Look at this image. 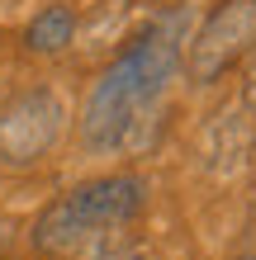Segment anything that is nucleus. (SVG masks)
<instances>
[{"instance_id": "f257e3e1", "label": "nucleus", "mask_w": 256, "mask_h": 260, "mask_svg": "<svg viewBox=\"0 0 256 260\" xmlns=\"http://www.w3.org/2000/svg\"><path fill=\"white\" fill-rule=\"evenodd\" d=\"M180 57H185V14L166 10L147 19V28L114 57L109 71H100L81 109V147L90 156H119L147 142L180 76Z\"/></svg>"}, {"instance_id": "f03ea898", "label": "nucleus", "mask_w": 256, "mask_h": 260, "mask_svg": "<svg viewBox=\"0 0 256 260\" xmlns=\"http://www.w3.org/2000/svg\"><path fill=\"white\" fill-rule=\"evenodd\" d=\"M143 208H147V180L143 175H133V171L100 175V180H86V185L67 189L62 199H52V204L38 213L29 241H34V251H43V255H71V251H81L86 241L138 222Z\"/></svg>"}, {"instance_id": "7ed1b4c3", "label": "nucleus", "mask_w": 256, "mask_h": 260, "mask_svg": "<svg viewBox=\"0 0 256 260\" xmlns=\"http://www.w3.org/2000/svg\"><path fill=\"white\" fill-rule=\"evenodd\" d=\"M62 133H67V104L57 90L34 85L10 95L0 104V166H10V171L38 166L62 142Z\"/></svg>"}, {"instance_id": "20e7f679", "label": "nucleus", "mask_w": 256, "mask_h": 260, "mask_svg": "<svg viewBox=\"0 0 256 260\" xmlns=\"http://www.w3.org/2000/svg\"><path fill=\"white\" fill-rule=\"evenodd\" d=\"M251 48H256V0H218L185 38L180 71L194 85H209L223 71H233Z\"/></svg>"}, {"instance_id": "39448f33", "label": "nucleus", "mask_w": 256, "mask_h": 260, "mask_svg": "<svg viewBox=\"0 0 256 260\" xmlns=\"http://www.w3.org/2000/svg\"><path fill=\"white\" fill-rule=\"evenodd\" d=\"M251 114L247 109H228V114H214V123L204 128V142H200V156H204V166L214 175H237L247 166V156H251Z\"/></svg>"}, {"instance_id": "423d86ee", "label": "nucleus", "mask_w": 256, "mask_h": 260, "mask_svg": "<svg viewBox=\"0 0 256 260\" xmlns=\"http://www.w3.org/2000/svg\"><path fill=\"white\" fill-rule=\"evenodd\" d=\"M71 38H76V14L67 5H43L34 19L24 28V48L38 52V57H57L71 48Z\"/></svg>"}, {"instance_id": "0eeeda50", "label": "nucleus", "mask_w": 256, "mask_h": 260, "mask_svg": "<svg viewBox=\"0 0 256 260\" xmlns=\"http://www.w3.org/2000/svg\"><path fill=\"white\" fill-rule=\"evenodd\" d=\"M81 251H86L81 260H138V246L124 237V227H119V232H104L95 241H86Z\"/></svg>"}, {"instance_id": "6e6552de", "label": "nucleus", "mask_w": 256, "mask_h": 260, "mask_svg": "<svg viewBox=\"0 0 256 260\" xmlns=\"http://www.w3.org/2000/svg\"><path fill=\"white\" fill-rule=\"evenodd\" d=\"M242 100H247V114L256 118V48L247 52V90H242Z\"/></svg>"}]
</instances>
